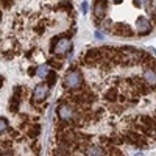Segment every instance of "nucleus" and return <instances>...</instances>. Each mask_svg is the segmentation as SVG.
<instances>
[{"mask_svg":"<svg viewBox=\"0 0 156 156\" xmlns=\"http://www.w3.org/2000/svg\"><path fill=\"white\" fill-rule=\"evenodd\" d=\"M83 84V75L80 70L72 69L64 75V87L66 89H78Z\"/></svg>","mask_w":156,"mask_h":156,"instance_id":"obj_1","label":"nucleus"},{"mask_svg":"<svg viewBox=\"0 0 156 156\" xmlns=\"http://www.w3.org/2000/svg\"><path fill=\"white\" fill-rule=\"evenodd\" d=\"M51 51H53L55 55L61 56V55H66L69 53V51H72V41L70 39H59V41H56V44L51 47Z\"/></svg>","mask_w":156,"mask_h":156,"instance_id":"obj_2","label":"nucleus"},{"mask_svg":"<svg viewBox=\"0 0 156 156\" xmlns=\"http://www.w3.org/2000/svg\"><path fill=\"white\" fill-rule=\"evenodd\" d=\"M56 112H58V117H59L62 122H70L73 117H75V111L72 109L70 105H66V103L59 105L58 109H56Z\"/></svg>","mask_w":156,"mask_h":156,"instance_id":"obj_3","label":"nucleus"},{"mask_svg":"<svg viewBox=\"0 0 156 156\" xmlns=\"http://www.w3.org/2000/svg\"><path fill=\"white\" fill-rule=\"evenodd\" d=\"M47 94H48V84H37L33 89V101L39 103V101L45 100Z\"/></svg>","mask_w":156,"mask_h":156,"instance_id":"obj_4","label":"nucleus"},{"mask_svg":"<svg viewBox=\"0 0 156 156\" xmlns=\"http://www.w3.org/2000/svg\"><path fill=\"white\" fill-rule=\"evenodd\" d=\"M106 12V0H95L94 3V16L97 20H101Z\"/></svg>","mask_w":156,"mask_h":156,"instance_id":"obj_5","label":"nucleus"},{"mask_svg":"<svg viewBox=\"0 0 156 156\" xmlns=\"http://www.w3.org/2000/svg\"><path fill=\"white\" fill-rule=\"evenodd\" d=\"M136 28H137V33L139 34H148L151 31V23L145 17H139L136 20Z\"/></svg>","mask_w":156,"mask_h":156,"instance_id":"obj_6","label":"nucleus"},{"mask_svg":"<svg viewBox=\"0 0 156 156\" xmlns=\"http://www.w3.org/2000/svg\"><path fill=\"white\" fill-rule=\"evenodd\" d=\"M111 33L119 34V36H133V30L129 28L128 25H125V23H115V25H112Z\"/></svg>","mask_w":156,"mask_h":156,"instance_id":"obj_7","label":"nucleus"},{"mask_svg":"<svg viewBox=\"0 0 156 156\" xmlns=\"http://www.w3.org/2000/svg\"><path fill=\"white\" fill-rule=\"evenodd\" d=\"M144 80L150 86H156V70L153 67H148V69L144 70Z\"/></svg>","mask_w":156,"mask_h":156,"instance_id":"obj_8","label":"nucleus"},{"mask_svg":"<svg viewBox=\"0 0 156 156\" xmlns=\"http://www.w3.org/2000/svg\"><path fill=\"white\" fill-rule=\"evenodd\" d=\"M39 78H47V75L50 73V67H48V64H41V66H37L36 72H34Z\"/></svg>","mask_w":156,"mask_h":156,"instance_id":"obj_9","label":"nucleus"},{"mask_svg":"<svg viewBox=\"0 0 156 156\" xmlns=\"http://www.w3.org/2000/svg\"><path fill=\"white\" fill-rule=\"evenodd\" d=\"M140 123H144L147 128H150V129H156V122H154V119H151L150 115H142L140 117Z\"/></svg>","mask_w":156,"mask_h":156,"instance_id":"obj_10","label":"nucleus"},{"mask_svg":"<svg viewBox=\"0 0 156 156\" xmlns=\"http://www.w3.org/2000/svg\"><path fill=\"white\" fill-rule=\"evenodd\" d=\"M86 154H92V156H98V154H106V150L101 147H89L86 150Z\"/></svg>","mask_w":156,"mask_h":156,"instance_id":"obj_11","label":"nucleus"},{"mask_svg":"<svg viewBox=\"0 0 156 156\" xmlns=\"http://www.w3.org/2000/svg\"><path fill=\"white\" fill-rule=\"evenodd\" d=\"M27 133H28V136H30V137H33V139H34L39 133H41V126H39V125H33L31 128H28V131H27Z\"/></svg>","mask_w":156,"mask_h":156,"instance_id":"obj_12","label":"nucleus"},{"mask_svg":"<svg viewBox=\"0 0 156 156\" xmlns=\"http://www.w3.org/2000/svg\"><path fill=\"white\" fill-rule=\"evenodd\" d=\"M55 83H56V73L55 72H50L47 75V84L51 86V84H55Z\"/></svg>","mask_w":156,"mask_h":156,"instance_id":"obj_13","label":"nucleus"},{"mask_svg":"<svg viewBox=\"0 0 156 156\" xmlns=\"http://www.w3.org/2000/svg\"><path fill=\"white\" fill-rule=\"evenodd\" d=\"M105 98H106L108 101H112V100H115V98H117V92L112 89V90H109V92H106V94H105Z\"/></svg>","mask_w":156,"mask_h":156,"instance_id":"obj_14","label":"nucleus"},{"mask_svg":"<svg viewBox=\"0 0 156 156\" xmlns=\"http://www.w3.org/2000/svg\"><path fill=\"white\" fill-rule=\"evenodd\" d=\"M0 129H2V133L8 129V120H6V119H3V117L0 119Z\"/></svg>","mask_w":156,"mask_h":156,"instance_id":"obj_15","label":"nucleus"},{"mask_svg":"<svg viewBox=\"0 0 156 156\" xmlns=\"http://www.w3.org/2000/svg\"><path fill=\"white\" fill-rule=\"evenodd\" d=\"M147 2H148V0H134V5L136 6H144Z\"/></svg>","mask_w":156,"mask_h":156,"instance_id":"obj_16","label":"nucleus"},{"mask_svg":"<svg viewBox=\"0 0 156 156\" xmlns=\"http://www.w3.org/2000/svg\"><path fill=\"white\" fill-rule=\"evenodd\" d=\"M81 11H83V12L87 11V2H83V3H81Z\"/></svg>","mask_w":156,"mask_h":156,"instance_id":"obj_17","label":"nucleus"},{"mask_svg":"<svg viewBox=\"0 0 156 156\" xmlns=\"http://www.w3.org/2000/svg\"><path fill=\"white\" fill-rule=\"evenodd\" d=\"M103 36H105V34H103V33H101L100 30H98V31H95V37H97V39H101Z\"/></svg>","mask_w":156,"mask_h":156,"instance_id":"obj_18","label":"nucleus"},{"mask_svg":"<svg viewBox=\"0 0 156 156\" xmlns=\"http://www.w3.org/2000/svg\"><path fill=\"white\" fill-rule=\"evenodd\" d=\"M112 2H115V3H120V2H122V0H112Z\"/></svg>","mask_w":156,"mask_h":156,"instance_id":"obj_19","label":"nucleus"},{"mask_svg":"<svg viewBox=\"0 0 156 156\" xmlns=\"http://www.w3.org/2000/svg\"><path fill=\"white\" fill-rule=\"evenodd\" d=\"M62 2H64V0H62ZM66 2H70V0H66Z\"/></svg>","mask_w":156,"mask_h":156,"instance_id":"obj_20","label":"nucleus"}]
</instances>
